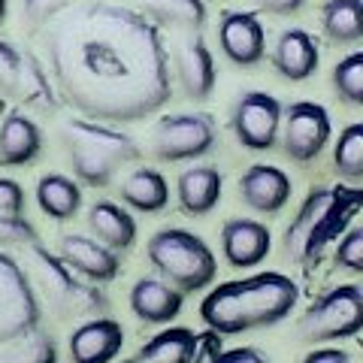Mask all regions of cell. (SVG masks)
<instances>
[{
	"label": "cell",
	"mask_w": 363,
	"mask_h": 363,
	"mask_svg": "<svg viewBox=\"0 0 363 363\" xmlns=\"http://www.w3.org/2000/svg\"><path fill=\"white\" fill-rule=\"evenodd\" d=\"M88 230L97 242H104L116 255H121V252H130L133 248L140 227H136V218L130 215V209H124L121 203L97 200L94 206L88 209Z\"/></svg>",
	"instance_id": "603a6c76"
},
{
	"label": "cell",
	"mask_w": 363,
	"mask_h": 363,
	"mask_svg": "<svg viewBox=\"0 0 363 363\" xmlns=\"http://www.w3.org/2000/svg\"><path fill=\"white\" fill-rule=\"evenodd\" d=\"M363 212V185H318L300 203L281 233V255L294 264H312L327 245H336Z\"/></svg>",
	"instance_id": "3957f363"
},
{
	"label": "cell",
	"mask_w": 363,
	"mask_h": 363,
	"mask_svg": "<svg viewBox=\"0 0 363 363\" xmlns=\"http://www.w3.org/2000/svg\"><path fill=\"white\" fill-rule=\"evenodd\" d=\"M176 79L179 88L188 100H209L215 94V85H218V73H215V58L209 43L200 37V33H191L179 43L176 49Z\"/></svg>",
	"instance_id": "2e32d148"
},
{
	"label": "cell",
	"mask_w": 363,
	"mask_h": 363,
	"mask_svg": "<svg viewBox=\"0 0 363 363\" xmlns=\"http://www.w3.org/2000/svg\"><path fill=\"white\" fill-rule=\"evenodd\" d=\"M143 13L157 28H179L191 33H200L209 18L203 0H143Z\"/></svg>",
	"instance_id": "83f0119b"
},
{
	"label": "cell",
	"mask_w": 363,
	"mask_h": 363,
	"mask_svg": "<svg viewBox=\"0 0 363 363\" xmlns=\"http://www.w3.org/2000/svg\"><path fill=\"white\" fill-rule=\"evenodd\" d=\"M218 143V124L209 112H173L152 128V155L157 161L179 164L206 157Z\"/></svg>",
	"instance_id": "9c48e42d"
},
{
	"label": "cell",
	"mask_w": 363,
	"mask_h": 363,
	"mask_svg": "<svg viewBox=\"0 0 363 363\" xmlns=\"http://www.w3.org/2000/svg\"><path fill=\"white\" fill-rule=\"evenodd\" d=\"M40 318L43 309L30 276L13 255L0 248V342L37 330Z\"/></svg>",
	"instance_id": "30bf717a"
},
{
	"label": "cell",
	"mask_w": 363,
	"mask_h": 363,
	"mask_svg": "<svg viewBox=\"0 0 363 363\" xmlns=\"http://www.w3.org/2000/svg\"><path fill=\"white\" fill-rule=\"evenodd\" d=\"M285 106L269 91H245L230 109V130L245 152H269L279 145Z\"/></svg>",
	"instance_id": "8fae6325"
},
{
	"label": "cell",
	"mask_w": 363,
	"mask_h": 363,
	"mask_svg": "<svg viewBox=\"0 0 363 363\" xmlns=\"http://www.w3.org/2000/svg\"><path fill=\"white\" fill-rule=\"evenodd\" d=\"M73 0H21V13H25L28 25L33 28H45L52 18H58Z\"/></svg>",
	"instance_id": "836d02e7"
},
{
	"label": "cell",
	"mask_w": 363,
	"mask_h": 363,
	"mask_svg": "<svg viewBox=\"0 0 363 363\" xmlns=\"http://www.w3.org/2000/svg\"><path fill=\"white\" fill-rule=\"evenodd\" d=\"M197 333L188 327H164L136 351L140 363H194Z\"/></svg>",
	"instance_id": "4316f807"
},
{
	"label": "cell",
	"mask_w": 363,
	"mask_h": 363,
	"mask_svg": "<svg viewBox=\"0 0 363 363\" xmlns=\"http://www.w3.org/2000/svg\"><path fill=\"white\" fill-rule=\"evenodd\" d=\"M294 182L276 164H252L240 176V200L260 215H276L288 206Z\"/></svg>",
	"instance_id": "d6986e66"
},
{
	"label": "cell",
	"mask_w": 363,
	"mask_h": 363,
	"mask_svg": "<svg viewBox=\"0 0 363 363\" xmlns=\"http://www.w3.org/2000/svg\"><path fill=\"white\" fill-rule=\"evenodd\" d=\"M61 140L76 182L88 188H106L121 167L136 164L143 157L140 143L130 133L91 118L64 121Z\"/></svg>",
	"instance_id": "277c9868"
},
{
	"label": "cell",
	"mask_w": 363,
	"mask_h": 363,
	"mask_svg": "<svg viewBox=\"0 0 363 363\" xmlns=\"http://www.w3.org/2000/svg\"><path fill=\"white\" fill-rule=\"evenodd\" d=\"M118 363H140V360H136V357H128V360H118Z\"/></svg>",
	"instance_id": "60d3db41"
},
{
	"label": "cell",
	"mask_w": 363,
	"mask_h": 363,
	"mask_svg": "<svg viewBox=\"0 0 363 363\" xmlns=\"http://www.w3.org/2000/svg\"><path fill=\"white\" fill-rule=\"evenodd\" d=\"M58 257L82 279L94 281V285L116 281L121 272V257L104 242H97L94 236L85 233H64L58 240Z\"/></svg>",
	"instance_id": "9a60e30c"
},
{
	"label": "cell",
	"mask_w": 363,
	"mask_h": 363,
	"mask_svg": "<svg viewBox=\"0 0 363 363\" xmlns=\"http://www.w3.org/2000/svg\"><path fill=\"white\" fill-rule=\"evenodd\" d=\"M221 257L233 269H255L272 252V233L257 218H227L218 233Z\"/></svg>",
	"instance_id": "5bb4252c"
},
{
	"label": "cell",
	"mask_w": 363,
	"mask_h": 363,
	"mask_svg": "<svg viewBox=\"0 0 363 363\" xmlns=\"http://www.w3.org/2000/svg\"><path fill=\"white\" fill-rule=\"evenodd\" d=\"M0 215H13V218L25 215V188L9 176H0Z\"/></svg>",
	"instance_id": "e575fe53"
},
{
	"label": "cell",
	"mask_w": 363,
	"mask_h": 363,
	"mask_svg": "<svg viewBox=\"0 0 363 363\" xmlns=\"http://www.w3.org/2000/svg\"><path fill=\"white\" fill-rule=\"evenodd\" d=\"M130 312L140 318L143 324H173L185 309V294L173 288L161 276H143L133 281L128 294Z\"/></svg>",
	"instance_id": "ffe728a7"
},
{
	"label": "cell",
	"mask_w": 363,
	"mask_h": 363,
	"mask_svg": "<svg viewBox=\"0 0 363 363\" xmlns=\"http://www.w3.org/2000/svg\"><path fill=\"white\" fill-rule=\"evenodd\" d=\"M4 109H6V104H4V97H0V118H4V116H6V112H4Z\"/></svg>",
	"instance_id": "ab89813d"
},
{
	"label": "cell",
	"mask_w": 363,
	"mask_h": 363,
	"mask_svg": "<svg viewBox=\"0 0 363 363\" xmlns=\"http://www.w3.org/2000/svg\"><path fill=\"white\" fill-rule=\"evenodd\" d=\"M37 206L52 221H73L82 209V185L64 173H43L37 179Z\"/></svg>",
	"instance_id": "d4e9b609"
},
{
	"label": "cell",
	"mask_w": 363,
	"mask_h": 363,
	"mask_svg": "<svg viewBox=\"0 0 363 363\" xmlns=\"http://www.w3.org/2000/svg\"><path fill=\"white\" fill-rule=\"evenodd\" d=\"M124 348V327L109 315L88 318L67 339L73 363H116Z\"/></svg>",
	"instance_id": "e0dca14e"
},
{
	"label": "cell",
	"mask_w": 363,
	"mask_h": 363,
	"mask_svg": "<svg viewBox=\"0 0 363 363\" xmlns=\"http://www.w3.org/2000/svg\"><path fill=\"white\" fill-rule=\"evenodd\" d=\"M269 64L285 82H306L321 67L318 40L306 28H285L276 37V45L269 52Z\"/></svg>",
	"instance_id": "ac0fdd59"
},
{
	"label": "cell",
	"mask_w": 363,
	"mask_h": 363,
	"mask_svg": "<svg viewBox=\"0 0 363 363\" xmlns=\"http://www.w3.org/2000/svg\"><path fill=\"white\" fill-rule=\"evenodd\" d=\"M333 264L351 276H363V224H354L351 230L336 242Z\"/></svg>",
	"instance_id": "1f68e13d"
},
{
	"label": "cell",
	"mask_w": 363,
	"mask_h": 363,
	"mask_svg": "<svg viewBox=\"0 0 363 363\" xmlns=\"http://www.w3.org/2000/svg\"><path fill=\"white\" fill-rule=\"evenodd\" d=\"M221 194H224V176L212 164H194L182 169L176 179L179 206L185 215H194V218H206V215L218 209Z\"/></svg>",
	"instance_id": "44dd1931"
},
{
	"label": "cell",
	"mask_w": 363,
	"mask_h": 363,
	"mask_svg": "<svg viewBox=\"0 0 363 363\" xmlns=\"http://www.w3.org/2000/svg\"><path fill=\"white\" fill-rule=\"evenodd\" d=\"M330 85L342 104L363 106V52H351L333 64Z\"/></svg>",
	"instance_id": "4dcf8cb0"
},
{
	"label": "cell",
	"mask_w": 363,
	"mask_h": 363,
	"mask_svg": "<svg viewBox=\"0 0 363 363\" xmlns=\"http://www.w3.org/2000/svg\"><path fill=\"white\" fill-rule=\"evenodd\" d=\"M0 363H58V345L37 327L18 339L0 342Z\"/></svg>",
	"instance_id": "f546056e"
},
{
	"label": "cell",
	"mask_w": 363,
	"mask_h": 363,
	"mask_svg": "<svg viewBox=\"0 0 363 363\" xmlns=\"http://www.w3.org/2000/svg\"><path fill=\"white\" fill-rule=\"evenodd\" d=\"M218 49L233 67H257L267 58V30L248 9H227L218 18Z\"/></svg>",
	"instance_id": "4fadbf2b"
},
{
	"label": "cell",
	"mask_w": 363,
	"mask_h": 363,
	"mask_svg": "<svg viewBox=\"0 0 363 363\" xmlns=\"http://www.w3.org/2000/svg\"><path fill=\"white\" fill-rule=\"evenodd\" d=\"M321 30L333 45L363 43V0H324Z\"/></svg>",
	"instance_id": "484cf974"
},
{
	"label": "cell",
	"mask_w": 363,
	"mask_h": 363,
	"mask_svg": "<svg viewBox=\"0 0 363 363\" xmlns=\"http://www.w3.org/2000/svg\"><path fill=\"white\" fill-rule=\"evenodd\" d=\"M0 97L13 100L21 109L43 112V116H52L61 106L45 64L13 40H0Z\"/></svg>",
	"instance_id": "52a82bcc"
},
{
	"label": "cell",
	"mask_w": 363,
	"mask_h": 363,
	"mask_svg": "<svg viewBox=\"0 0 363 363\" xmlns=\"http://www.w3.org/2000/svg\"><path fill=\"white\" fill-rule=\"evenodd\" d=\"M145 257L152 269L182 294L206 291L218 276V257L206 240L185 227H161L145 242Z\"/></svg>",
	"instance_id": "5b68a950"
},
{
	"label": "cell",
	"mask_w": 363,
	"mask_h": 363,
	"mask_svg": "<svg viewBox=\"0 0 363 363\" xmlns=\"http://www.w3.org/2000/svg\"><path fill=\"white\" fill-rule=\"evenodd\" d=\"M300 363H351V357L339 345H315L309 354H303Z\"/></svg>",
	"instance_id": "d590c367"
},
{
	"label": "cell",
	"mask_w": 363,
	"mask_h": 363,
	"mask_svg": "<svg viewBox=\"0 0 363 363\" xmlns=\"http://www.w3.org/2000/svg\"><path fill=\"white\" fill-rule=\"evenodd\" d=\"M333 136V121L330 112L315 100H294L291 106H285L281 116V133L279 145L291 161L309 164L330 145Z\"/></svg>",
	"instance_id": "7c38bea8"
},
{
	"label": "cell",
	"mask_w": 363,
	"mask_h": 363,
	"mask_svg": "<svg viewBox=\"0 0 363 363\" xmlns=\"http://www.w3.org/2000/svg\"><path fill=\"white\" fill-rule=\"evenodd\" d=\"M255 4L272 16H297L306 6V0H255Z\"/></svg>",
	"instance_id": "74e56055"
},
{
	"label": "cell",
	"mask_w": 363,
	"mask_h": 363,
	"mask_svg": "<svg viewBox=\"0 0 363 363\" xmlns=\"http://www.w3.org/2000/svg\"><path fill=\"white\" fill-rule=\"evenodd\" d=\"M28 257H30L33 281H37L43 297L49 300V306L61 318L88 321V318H100L109 312V300H106V294L100 291V285L73 272L58 257V252H49L43 242H33L28 248Z\"/></svg>",
	"instance_id": "8992f818"
},
{
	"label": "cell",
	"mask_w": 363,
	"mask_h": 363,
	"mask_svg": "<svg viewBox=\"0 0 363 363\" xmlns=\"http://www.w3.org/2000/svg\"><path fill=\"white\" fill-rule=\"evenodd\" d=\"M118 197L128 209L133 212H145V215H155V212H164L167 203H169V185L161 169L155 167H136L124 176L121 188H118Z\"/></svg>",
	"instance_id": "cb8c5ba5"
},
{
	"label": "cell",
	"mask_w": 363,
	"mask_h": 363,
	"mask_svg": "<svg viewBox=\"0 0 363 363\" xmlns=\"http://www.w3.org/2000/svg\"><path fill=\"white\" fill-rule=\"evenodd\" d=\"M333 169L348 185H363V121H351L339 130L333 145Z\"/></svg>",
	"instance_id": "f1b7e54d"
},
{
	"label": "cell",
	"mask_w": 363,
	"mask_h": 363,
	"mask_svg": "<svg viewBox=\"0 0 363 363\" xmlns=\"http://www.w3.org/2000/svg\"><path fill=\"white\" fill-rule=\"evenodd\" d=\"M40 49L61 104L91 121H143L173 91L161 28L116 0L70 4L43 28Z\"/></svg>",
	"instance_id": "6da1fadb"
},
{
	"label": "cell",
	"mask_w": 363,
	"mask_h": 363,
	"mask_svg": "<svg viewBox=\"0 0 363 363\" xmlns=\"http://www.w3.org/2000/svg\"><path fill=\"white\" fill-rule=\"evenodd\" d=\"M300 303V285L285 272H255L245 279L221 281L200 300V321L218 336L276 327Z\"/></svg>",
	"instance_id": "7a4b0ae2"
},
{
	"label": "cell",
	"mask_w": 363,
	"mask_h": 363,
	"mask_svg": "<svg viewBox=\"0 0 363 363\" xmlns=\"http://www.w3.org/2000/svg\"><path fill=\"white\" fill-rule=\"evenodd\" d=\"M212 363H269V360L260 354L257 348H252V345H240V348H227V351H221V354L215 357Z\"/></svg>",
	"instance_id": "8d00e7d4"
},
{
	"label": "cell",
	"mask_w": 363,
	"mask_h": 363,
	"mask_svg": "<svg viewBox=\"0 0 363 363\" xmlns=\"http://www.w3.org/2000/svg\"><path fill=\"white\" fill-rule=\"evenodd\" d=\"M6 13H9V0H0V25L6 21Z\"/></svg>",
	"instance_id": "f35d334b"
},
{
	"label": "cell",
	"mask_w": 363,
	"mask_h": 363,
	"mask_svg": "<svg viewBox=\"0 0 363 363\" xmlns=\"http://www.w3.org/2000/svg\"><path fill=\"white\" fill-rule=\"evenodd\" d=\"M40 242L37 227H33L25 215L13 218V215H0V248H30Z\"/></svg>",
	"instance_id": "d6a6232c"
},
{
	"label": "cell",
	"mask_w": 363,
	"mask_h": 363,
	"mask_svg": "<svg viewBox=\"0 0 363 363\" xmlns=\"http://www.w3.org/2000/svg\"><path fill=\"white\" fill-rule=\"evenodd\" d=\"M363 333V288L336 285L300 315V336L309 345H333Z\"/></svg>",
	"instance_id": "ba28073f"
},
{
	"label": "cell",
	"mask_w": 363,
	"mask_h": 363,
	"mask_svg": "<svg viewBox=\"0 0 363 363\" xmlns=\"http://www.w3.org/2000/svg\"><path fill=\"white\" fill-rule=\"evenodd\" d=\"M43 155V128L28 112L13 109L0 118V167H30Z\"/></svg>",
	"instance_id": "7402d4cb"
},
{
	"label": "cell",
	"mask_w": 363,
	"mask_h": 363,
	"mask_svg": "<svg viewBox=\"0 0 363 363\" xmlns=\"http://www.w3.org/2000/svg\"><path fill=\"white\" fill-rule=\"evenodd\" d=\"M360 345H363V339H360Z\"/></svg>",
	"instance_id": "b9f144b4"
}]
</instances>
